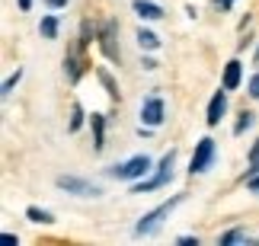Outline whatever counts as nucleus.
<instances>
[{
  "label": "nucleus",
  "instance_id": "17",
  "mask_svg": "<svg viewBox=\"0 0 259 246\" xmlns=\"http://www.w3.org/2000/svg\"><path fill=\"white\" fill-rule=\"evenodd\" d=\"M253 122H256V115L253 112H240V119H237V125H234V134H243V131H250V128H253Z\"/></svg>",
  "mask_w": 259,
  "mask_h": 246
},
{
  "label": "nucleus",
  "instance_id": "24",
  "mask_svg": "<svg viewBox=\"0 0 259 246\" xmlns=\"http://www.w3.org/2000/svg\"><path fill=\"white\" fill-rule=\"evenodd\" d=\"M234 4H237V0H214V7H218V10H231Z\"/></svg>",
  "mask_w": 259,
  "mask_h": 246
},
{
  "label": "nucleus",
  "instance_id": "1",
  "mask_svg": "<svg viewBox=\"0 0 259 246\" xmlns=\"http://www.w3.org/2000/svg\"><path fill=\"white\" fill-rule=\"evenodd\" d=\"M173 166H176V151L160 157V163H157V170H154L151 179L132 182V195H147V192H154V189H163V185L173 179Z\"/></svg>",
  "mask_w": 259,
  "mask_h": 246
},
{
  "label": "nucleus",
  "instance_id": "19",
  "mask_svg": "<svg viewBox=\"0 0 259 246\" xmlns=\"http://www.w3.org/2000/svg\"><path fill=\"white\" fill-rule=\"evenodd\" d=\"M80 125H83V109H80V103H74V109H71V122H67V131H80Z\"/></svg>",
  "mask_w": 259,
  "mask_h": 246
},
{
  "label": "nucleus",
  "instance_id": "12",
  "mask_svg": "<svg viewBox=\"0 0 259 246\" xmlns=\"http://www.w3.org/2000/svg\"><path fill=\"white\" fill-rule=\"evenodd\" d=\"M83 67H87V64L80 61V55H77V52H67V55H64V74H67V80H71V83L80 80Z\"/></svg>",
  "mask_w": 259,
  "mask_h": 246
},
{
  "label": "nucleus",
  "instance_id": "5",
  "mask_svg": "<svg viewBox=\"0 0 259 246\" xmlns=\"http://www.w3.org/2000/svg\"><path fill=\"white\" fill-rule=\"evenodd\" d=\"M99 52H103L109 61H122V52H118V23L115 19H103V23H99Z\"/></svg>",
  "mask_w": 259,
  "mask_h": 246
},
{
  "label": "nucleus",
  "instance_id": "25",
  "mask_svg": "<svg viewBox=\"0 0 259 246\" xmlns=\"http://www.w3.org/2000/svg\"><path fill=\"white\" fill-rule=\"evenodd\" d=\"M45 4L52 7V10H61V7H67V0H45Z\"/></svg>",
  "mask_w": 259,
  "mask_h": 246
},
{
  "label": "nucleus",
  "instance_id": "18",
  "mask_svg": "<svg viewBox=\"0 0 259 246\" xmlns=\"http://www.w3.org/2000/svg\"><path fill=\"white\" fill-rule=\"evenodd\" d=\"M246 240V233L240 230V227H234V230H227V233H221V237H218V243L221 246H231V243H243Z\"/></svg>",
  "mask_w": 259,
  "mask_h": 246
},
{
  "label": "nucleus",
  "instance_id": "10",
  "mask_svg": "<svg viewBox=\"0 0 259 246\" xmlns=\"http://www.w3.org/2000/svg\"><path fill=\"white\" fill-rule=\"evenodd\" d=\"M135 13L141 16V19H147V23H157V19H163V7L160 4H154V0H135Z\"/></svg>",
  "mask_w": 259,
  "mask_h": 246
},
{
  "label": "nucleus",
  "instance_id": "21",
  "mask_svg": "<svg viewBox=\"0 0 259 246\" xmlns=\"http://www.w3.org/2000/svg\"><path fill=\"white\" fill-rule=\"evenodd\" d=\"M243 182H246V189H250L253 195H259V173H250V176H243Z\"/></svg>",
  "mask_w": 259,
  "mask_h": 246
},
{
  "label": "nucleus",
  "instance_id": "20",
  "mask_svg": "<svg viewBox=\"0 0 259 246\" xmlns=\"http://www.w3.org/2000/svg\"><path fill=\"white\" fill-rule=\"evenodd\" d=\"M19 80H23V71L16 67V74H10L7 80H4V90H0V93H4V96H10V93H13V86H16Z\"/></svg>",
  "mask_w": 259,
  "mask_h": 246
},
{
  "label": "nucleus",
  "instance_id": "8",
  "mask_svg": "<svg viewBox=\"0 0 259 246\" xmlns=\"http://www.w3.org/2000/svg\"><path fill=\"white\" fill-rule=\"evenodd\" d=\"M224 112H227V90L221 86V90H218L214 96H211V103H208V125L211 128H218L221 125V119H224Z\"/></svg>",
  "mask_w": 259,
  "mask_h": 246
},
{
  "label": "nucleus",
  "instance_id": "26",
  "mask_svg": "<svg viewBox=\"0 0 259 246\" xmlns=\"http://www.w3.org/2000/svg\"><path fill=\"white\" fill-rule=\"evenodd\" d=\"M179 246H198L195 237H179Z\"/></svg>",
  "mask_w": 259,
  "mask_h": 246
},
{
  "label": "nucleus",
  "instance_id": "13",
  "mask_svg": "<svg viewBox=\"0 0 259 246\" xmlns=\"http://www.w3.org/2000/svg\"><path fill=\"white\" fill-rule=\"evenodd\" d=\"M96 77H99V83H103V86H106V93H109V100H112V103H118V96H122V93H118V86H115V77H112V74H109V71H106V67H96Z\"/></svg>",
  "mask_w": 259,
  "mask_h": 246
},
{
  "label": "nucleus",
  "instance_id": "28",
  "mask_svg": "<svg viewBox=\"0 0 259 246\" xmlns=\"http://www.w3.org/2000/svg\"><path fill=\"white\" fill-rule=\"evenodd\" d=\"M16 4H19V10H23V13H26V10H32V0H16Z\"/></svg>",
  "mask_w": 259,
  "mask_h": 246
},
{
  "label": "nucleus",
  "instance_id": "23",
  "mask_svg": "<svg viewBox=\"0 0 259 246\" xmlns=\"http://www.w3.org/2000/svg\"><path fill=\"white\" fill-rule=\"evenodd\" d=\"M141 67H144V71H157V61H154V58H141Z\"/></svg>",
  "mask_w": 259,
  "mask_h": 246
},
{
  "label": "nucleus",
  "instance_id": "14",
  "mask_svg": "<svg viewBox=\"0 0 259 246\" xmlns=\"http://www.w3.org/2000/svg\"><path fill=\"white\" fill-rule=\"evenodd\" d=\"M138 45H141L144 52H157V48H160V38H157L151 29L141 26V29H138Z\"/></svg>",
  "mask_w": 259,
  "mask_h": 246
},
{
  "label": "nucleus",
  "instance_id": "9",
  "mask_svg": "<svg viewBox=\"0 0 259 246\" xmlns=\"http://www.w3.org/2000/svg\"><path fill=\"white\" fill-rule=\"evenodd\" d=\"M240 80H243V64L240 61H227L224 64V80H221V86L227 93H234L237 86H240Z\"/></svg>",
  "mask_w": 259,
  "mask_h": 246
},
{
  "label": "nucleus",
  "instance_id": "3",
  "mask_svg": "<svg viewBox=\"0 0 259 246\" xmlns=\"http://www.w3.org/2000/svg\"><path fill=\"white\" fill-rule=\"evenodd\" d=\"M176 205H183V195H173L170 202H163V205H157L154 211H147L144 218L135 224V237H154V233L160 230V224L170 218V211L176 208Z\"/></svg>",
  "mask_w": 259,
  "mask_h": 246
},
{
  "label": "nucleus",
  "instance_id": "29",
  "mask_svg": "<svg viewBox=\"0 0 259 246\" xmlns=\"http://www.w3.org/2000/svg\"><path fill=\"white\" fill-rule=\"evenodd\" d=\"M256 71H259V52H256Z\"/></svg>",
  "mask_w": 259,
  "mask_h": 246
},
{
  "label": "nucleus",
  "instance_id": "4",
  "mask_svg": "<svg viewBox=\"0 0 259 246\" xmlns=\"http://www.w3.org/2000/svg\"><path fill=\"white\" fill-rule=\"evenodd\" d=\"M55 185L67 195H80V199H99V195H103V189H99L96 182L80 179V176H58Z\"/></svg>",
  "mask_w": 259,
  "mask_h": 246
},
{
  "label": "nucleus",
  "instance_id": "27",
  "mask_svg": "<svg viewBox=\"0 0 259 246\" xmlns=\"http://www.w3.org/2000/svg\"><path fill=\"white\" fill-rule=\"evenodd\" d=\"M4 243H7V246H16V243H19V240H16V237H13V233H4Z\"/></svg>",
  "mask_w": 259,
  "mask_h": 246
},
{
  "label": "nucleus",
  "instance_id": "6",
  "mask_svg": "<svg viewBox=\"0 0 259 246\" xmlns=\"http://www.w3.org/2000/svg\"><path fill=\"white\" fill-rule=\"evenodd\" d=\"M214 154H218V147L211 137H202V141L195 144V151H192V160H189V173H208L211 170V163H214Z\"/></svg>",
  "mask_w": 259,
  "mask_h": 246
},
{
  "label": "nucleus",
  "instance_id": "11",
  "mask_svg": "<svg viewBox=\"0 0 259 246\" xmlns=\"http://www.w3.org/2000/svg\"><path fill=\"white\" fill-rule=\"evenodd\" d=\"M90 125H93V151L103 154L106 151V115L93 112V115H90Z\"/></svg>",
  "mask_w": 259,
  "mask_h": 246
},
{
  "label": "nucleus",
  "instance_id": "22",
  "mask_svg": "<svg viewBox=\"0 0 259 246\" xmlns=\"http://www.w3.org/2000/svg\"><path fill=\"white\" fill-rule=\"evenodd\" d=\"M246 90H250V96H253V100H259V74H253V77H250Z\"/></svg>",
  "mask_w": 259,
  "mask_h": 246
},
{
  "label": "nucleus",
  "instance_id": "2",
  "mask_svg": "<svg viewBox=\"0 0 259 246\" xmlns=\"http://www.w3.org/2000/svg\"><path fill=\"white\" fill-rule=\"evenodd\" d=\"M151 170H154V160H151V157H147V154H135L132 160L109 166L106 176H112V179H122V182H138V179H144Z\"/></svg>",
  "mask_w": 259,
  "mask_h": 246
},
{
  "label": "nucleus",
  "instance_id": "7",
  "mask_svg": "<svg viewBox=\"0 0 259 246\" xmlns=\"http://www.w3.org/2000/svg\"><path fill=\"white\" fill-rule=\"evenodd\" d=\"M166 119V106H163V96H144V103H141V125H151V128H160Z\"/></svg>",
  "mask_w": 259,
  "mask_h": 246
},
{
  "label": "nucleus",
  "instance_id": "16",
  "mask_svg": "<svg viewBox=\"0 0 259 246\" xmlns=\"http://www.w3.org/2000/svg\"><path fill=\"white\" fill-rule=\"evenodd\" d=\"M26 218L32 221V224H55V214L52 211H45V208H26Z\"/></svg>",
  "mask_w": 259,
  "mask_h": 246
},
{
  "label": "nucleus",
  "instance_id": "15",
  "mask_svg": "<svg viewBox=\"0 0 259 246\" xmlns=\"http://www.w3.org/2000/svg\"><path fill=\"white\" fill-rule=\"evenodd\" d=\"M38 32H42V38H48V42H52V38H58V16H42V23H38Z\"/></svg>",
  "mask_w": 259,
  "mask_h": 246
}]
</instances>
